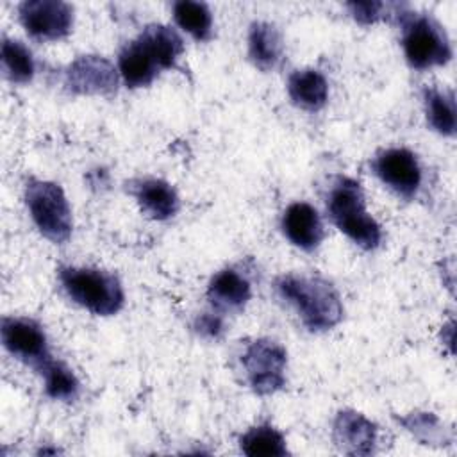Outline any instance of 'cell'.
I'll list each match as a JSON object with an SVG mask.
<instances>
[{
  "instance_id": "cell-1",
  "label": "cell",
  "mask_w": 457,
  "mask_h": 457,
  "mask_svg": "<svg viewBox=\"0 0 457 457\" xmlns=\"http://www.w3.org/2000/svg\"><path fill=\"white\" fill-rule=\"evenodd\" d=\"M277 291L312 332L330 330L343 318L337 291L320 277L287 273L277 280Z\"/></svg>"
},
{
  "instance_id": "cell-2",
  "label": "cell",
  "mask_w": 457,
  "mask_h": 457,
  "mask_svg": "<svg viewBox=\"0 0 457 457\" xmlns=\"http://www.w3.org/2000/svg\"><path fill=\"white\" fill-rule=\"evenodd\" d=\"M327 211L336 227L364 250H373L382 239L380 225L366 211L364 193L357 180L337 177L327 198Z\"/></svg>"
},
{
  "instance_id": "cell-3",
  "label": "cell",
  "mask_w": 457,
  "mask_h": 457,
  "mask_svg": "<svg viewBox=\"0 0 457 457\" xmlns=\"http://www.w3.org/2000/svg\"><path fill=\"white\" fill-rule=\"evenodd\" d=\"M61 284L68 296L96 316L116 314L125 302L120 280L96 268H61Z\"/></svg>"
},
{
  "instance_id": "cell-4",
  "label": "cell",
  "mask_w": 457,
  "mask_h": 457,
  "mask_svg": "<svg viewBox=\"0 0 457 457\" xmlns=\"http://www.w3.org/2000/svg\"><path fill=\"white\" fill-rule=\"evenodd\" d=\"M25 204L37 230L52 243L62 245L71 236V209L62 187L50 180L29 179Z\"/></svg>"
},
{
  "instance_id": "cell-5",
  "label": "cell",
  "mask_w": 457,
  "mask_h": 457,
  "mask_svg": "<svg viewBox=\"0 0 457 457\" xmlns=\"http://www.w3.org/2000/svg\"><path fill=\"white\" fill-rule=\"evenodd\" d=\"M402 45L407 62L416 70L443 66L452 57L445 29L428 14H402Z\"/></svg>"
},
{
  "instance_id": "cell-6",
  "label": "cell",
  "mask_w": 457,
  "mask_h": 457,
  "mask_svg": "<svg viewBox=\"0 0 457 457\" xmlns=\"http://www.w3.org/2000/svg\"><path fill=\"white\" fill-rule=\"evenodd\" d=\"M241 364L248 386L257 395H271L286 384L287 353L277 341L261 337L245 346Z\"/></svg>"
},
{
  "instance_id": "cell-7",
  "label": "cell",
  "mask_w": 457,
  "mask_h": 457,
  "mask_svg": "<svg viewBox=\"0 0 457 457\" xmlns=\"http://www.w3.org/2000/svg\"><path fill=\"white\" fill-rule=\"evenodd\" d=\"M0 336L5 350L36 371H41V368L52 359L46 336L34 320L4 316Z\"/></svg>"
},
{
  "instance_id": "cell-8",
  "label": "cell",
  "mask_w": 457,
  "mask_h": 457,
  "mask_svg": "<svg viewBox=\"0 0 457 457\" xmlns=\"http://www.w3.org/2000/svg\"><path fill=\"white\" fill-rule=\"evenodd\" d=\"M29 36L43 41L66 37L73 27V7L61 0H27L18 7Z\"/></svg>"
},
{
  "instance_id": "cell-9",
  "label": "cell",
  "mask_w": 457,
  "mask_h": 457,
  "mask_svg": "<svg viewBox=\"0 0 457 457\" xmlns=\"http://www.w3.org/2000/svg\"><path fill=\"white\" fill-rule=\"evenodd\" d=\"M64 86L75 95H111L118 87V71L105 57L80 55L66 68Z\"/></svg>"
},
{
  "instance_id": "cell-10",
  "label": "cell",
  "mask_w": 457,
  "mask_h": 457,
  "mask_svg": "<svg viewBox=\"0 0 457 457\" xmlns=\"http://www.w3.org/2000/svg\"><path fill=\"white\" fill-rule=\"evenodd\" d=\"M377 177L396 195L411 198L421 184V168L416 155L407 148H387L373 162Z\"/></svg>"
},
{
  "instance_id": "cell-11",
  "label": "cell",
  "mask_w": 457,
  "mask_h": 457,
  "mask_svg": "<svg viewBox=\"0 0 457 457\" xmlns=\"http://www.w3.org/2000/svg\"><path fill=\"white\" fill-rule=\"evenodd\" d=\"M334 443L348 455H368L377 445V425L355 411H341L334 420Z\"/></svg>"
},
{
  "instance_id": "cell-12",
  "label": "cell",
  "mask_w": 457,
  "mask_h": 457,
  "mask_svg": "<svg viewBox=\"0 0 457 457\" xmlns=\"http://www.w3.org/2000/svg\"><path fill=\"white\" fill-rule=\"evenodd\" d=\"M282 230L286 237L302 250H314L323 239V223L318 211L305 204H291L282 216Z\"/></svg>"
},
{
  "instance_id": "cell-13",
  "label": "cell",
  "mask_w": 457,
  "mask_h": 457,
  "mask_svg": "<svg viewBox=\"0 0 457 457\" xmlns=\"http://www.w3.org/2000/svg\"><path fill=\"white\" fill-rule=\"evenodd\" d=\"M132 195L139 209L152 220H168L179 211L175 189L161 179H139L132 182Z\"/></svg>"
},
{
  "instance_id": "cell-14",
  "label": "cell",
  "mask_w": 457,
  "mask_h": 457,
  "mask_svg": "<svg viewBox=\"0 0 457 457\" xmlns=\"http://www.w3.org/2000/svg\"><path fill=\"white\" fill-rule=\"evenodd\" d=\"M250 282L236 270L218 271L207 287V298L216 311H239L250 300Z\"/></svg>"
},
{
  "instance_id": "cell-15",
  "label": "cell",
  "mask_w": 457,
  "mask_h": 457,
  "mask_svg": "<svg viewBox=\"0 0 457 457\" xmlns=\"http://www.w3.org/2000/svg\"><path fill=\"white\" fill-rule=\"evenodd\" d=\"M284 55L282 36L273 23L253 21L248 30V57L259 70H273Z\"/></svg>"
},
{
  "instance_id": "cell-16",
  "label": "cell",
  "mask_w": 457,
  "mask_h": 457,
  "mask_svg": "<svg viewBox=\"0 0 457 457\" xmlns=\"http://www.w3.org/2000/svg\"><path fill=\"white\" fill-rule=\"evenodd\" d=\"M137 39L143 43L146 52L152 55L154 62L159 70H170L177 66V61L180 59L184 52V41L179 36V32L168 25L154 23L148 25Z\"/></svg>"
},
{
  "instance_id": "cell-17",
  "label": "cell",
  "mask_w": 457,
  "mask_h": 457,
  "mask_svg": "<svg viewBox=\"0 0 457 457\" xmlns=\"http://www.w3.org/2000/svg\"><path fill=\"white\" fill-rule=\"evenodd\" d=\"M118 66L120 75L129 87L148 86L161 71L137 37L121 48Z\"/></svg>"
},
{
  "instance_id": "cell-18",
  "label": "cell",
  "mask_w": 457,
  "mask_h": 457,
  "mask_svg": "<svg viewBox=\"0 0 457 457\" xmlns=\"http://www.w3.org/2000/svg\"><path fill=\"white\" fill-rule=\"evenodd\" d=\"M287 93L295 105L318 111L327 104L328 82L318 70H296L289 75Z\"/></svg>"
},
{
  "instance_id": "cell-19",
  "label": "cell",
  "mask_w": 457,
  "mask_h": 457,
  "mask_svg": "<svg viewBox=\"0 0 457 457\" xmlns=\"http://www.w3.org/2000/svg\"><path fill=\"white\" fill-rule=\"evenodd\" d=\"M423 104L428 125L443 136H453L457 125L453 93L437 87H425Z\"/></svg>"
},
{
  "instance_id": "cell-20",
  "label": "cell",
  "mask_w": 457,
  "mask_h": 457,
  "mask_svg": "<svg viewBox=\"0 0 457 457\" xmlns=\"http://www.w3.org/2000/svg\"><path fill=\"white\" fill-rule=\"evenodd\" d=\"M239 448L248 457H282L287 453L284 436L271 425H255L239 437Z\"/></svg>"
},
{
  "instance_id": "cell-21",
  "label": "cell",
  "mask_w": 457,
  "mask_h": 457,
  "mask_svg": "<svg viewBox=\"0 0 457 457\" xmlns=\"http://www.w3.org/2000/svg\"><path fill=\"white\" fill-rule=\"evenodd\" d=\"M173 18L177 25L198 41L211 37L212 16L204 2L179 0L173 4Z\"/></svg>"
},
{
  "instance_id": "cell-22",
  "label": "cell",
  "mask_w": 457,
  "mask_h": 457,
  "mask_svg": "<svg viewBox=\"0 0 457 457\" xmlns=\"http://www.w3.org/2000/svg\"><path fill=\"white\" fill-rule=\"evenodd\" d=\"M0 59L7 80L14 84H27L34 77V59L23 43L4 37Z\"/></svg>"
},
{
  "instance_id": "cell-23",
  "label": "cell",
  "mask_w": 457,
  "mask_h": 457,
  "mask_svg": "<svg viewBox=\"0 0 457 457\" xmlns=\"http://www.w3.org/2000/svg\"><path fill=\"white\" fill-rule=\"evenodd\" d=\"M45 378V391L54 400H73L79 393L75 373L62 362L50 359L39 371Z\"/></svg>"
},
{
  "instance_id": "cell-24",
  "label": "cell",
  "mask_w": 457,
  "mask_h": 457,
  "mask_svg": "<svg viewBox=\"0 0 457 457\" xmlns=\"http://www.w3.org/2000/svg\"><path fill=\"white\" fill-rule=\"evenodd\" d=\"M402 423L416 437H420L421 441H427V445L432 443V441H439L441 436H443V428H441L439 420L432 414H427V412L425 414H409L407 418L402 420Z\"/></svg>"
},
{
  "instance_id": "cell-25",
  "label": "cell",
  "mask_w": 457,
  "mask_h": 457,
  "mask_svg": "<svg viewBox=\"0 0 457 457\" xmlns=\"http://www.w3.org/2000/svg\"><path fill=\"white\" fill-rule=\"evenodd\" d=\"M350 9V14L355 21L362 25H371L378 20H384L389 16V9L393 5L382 4V2H350L346 5Z\"/></svg>"
},
{
  "instance_id": "cell-26",
  "label": "cell",
  "mask_w": 457,
  "mask_h": 457,
  "mask_svg": "<svg viewBox=\"0 0 457 457\" xmlns=\"http://www.w3.org/2000/svg\"><path fill=\"white\" fill-rule=\"evenodd\" d=\"M195 328L207 336V337H218L223 330V323H221V318L218 314H202L196 323H195Z\"/></svg>"
}]
</instances>
